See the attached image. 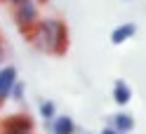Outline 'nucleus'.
I'll return each instance as SVG.
<instances>
[{
  "mask_svg": "<svg viewBox=\"0 0 146 134\" xmlns=\"http://www.w3.org/2000/svg\"><path fill=\"white\" fill-rule=\"evenodd\" d=\"M26 38L33 47L47 54H64L68 50V28L61 19H38V24L29 31Z\"/></svg>",
  "mask_w": 146,
  "mask_h": 134,
  "instance_id": "f257e3e1",
  "label": "nucleus"
},
{
  "mask_svg": "<svg viewBox=\"0 0 146 134\" xmlns=\"http://www.w3.org/2000/svg\"><path fill=\"white\" fill-rule=\"evenodd\" d=\"M38 19H40V7L35 0H19L14 5V21L24 35H29V31L38 24Z\"/></svg>",
  "mask_w": 146,
  "mask_h": 134,
  "instance_id": "f03ea898",
  "label": "nucleus"
},
{
  "mask_svg": "<svg viewBox=\"0 0 146 134\" xmlns=\"http://www.w3.org/2000/svg\"><path fill=\"white\" fill-rule=\"evenodd\" d=\"M0 132L12 134V132H33V120L29 113H14L0 122Z\"/></svg>",
  "mask_w": 146,
  "mask_h": 134,
  "instance_id": "7ed1b4c3",
  "label": "nucleus"
},
{
  "mask_svg": "<svg viewBox=\"0 0 146 134\" xmlns=\"http://www.w3.org/2000/svg\"><path fill=\"white\" fill-rule=\"evenodd\" d=\"M17 83V68L14 66H0V106L10 99V89Z\"/></svg>",
  "mask_w": 146,
  "mask_h": 134,
  "instance_id": "20e7f679",
  "label": "nucleus"
},
{
  "mask_svg": "<svg viewBox=\"0 0 146 134\" xmlns=\"http://www.w3.org/2000/svg\"><path fill=\"white\" fill-rule=\"evenodd\" d=\"M134 33H137V26L130 21V24H120V26H115V28L111 31V42L113 45H123L127 40H132L134 38Z\"/></svg>",
  "mask_w": 146,
  "mask_h": 134,
  "instance_id": "39448f33",
  "label": "nucleus"
},
{
  "mask_svg": "<svg viewBox=\"0 0 146 134\" xmlns=\"http://www.w3.org/2000/svg\"><path fill=\"white\" fill-rule=\"evenodd\" d=\"M50 122H52V134H76V122L71 115H57Z\"/></svg>",
  "mask_w": 146,
  "mask_h": 134,
  "instance_id": "423d86ee",
  "label": "nucleus"
},
{
  "mask_svg": "<svg viewBox=\"0 0 146 134\" xmlns=\"http://www.w3.org/2000/svg\"><path fill=\"white\" fill-rule=\"evenodd\" d=\"M111 127H113L118 134H130V132L134 129V118H132L130 113L120 111V113L113 115V125H111Z\"/></svg>",
  "mask_w": 146,
  "mask_h": 134,
  "instance_id": "0eeeda50",
  "label": "nucleus"
},
{
  "mask_svg": "<svg viewBox=\"0 0 146 134\" xmlns=\"http://www.w3.org/2000/svg\"><path fill=\"white\" fill-rule=\"evenodd\" d=\"M113 101L118 104V106H127L132 101V87L127 85V83H123V80H118V83L113 85Z\"/></svg>",
  "mask_w": 146,
  "mask_h": 134,
  "instance_id": "6e6552de",
  "label": "nucleus"
},
{
  "mask_svg": "<svg viewBox=\"0 0 146 134\" xmlns=\"http://www.w3.org/2000/svg\"><path fill=\"white\" fill-rule=\"evenodd\" d=\"M40 115H42V120H52L54 115H57V106H54V101H42L40 104Z\"/></svg>",
  "mask_w": 146,
  "mask_h": 134,
  "instance_id": "1a4fd4ad",
  "label": "nucleus"
},
{
  "mask_svg": "<svg viewBox=\"0 0 146 134\" xmlns=\"http://www.w3.org/2000/svg\"><path fill=\"white\" fill-rule=\"evenodd\" d=\"M24 92H26L24 83H21V80H17V83L12 85V89H10V99H14V101H21V99H24Z\"/></svg>",
  "mask_w": 146,
  "mask_h": 134,
  "instance_id": "9d476101",
  "label": "nucleus"
},
{
  "mask_svg": "<svg viewBox=\"0 0 146 134\" xmlns=\"http://www.w3.org/2000/svg\"><path fill=\"white\" fill-rule=\"evenodd\" d=\"M5 59H7V50H5L3 40H0V66H5Z\"/></svg>",
  "mask_w": 146,
  "mask_h": 134,
  "instance_id": "9b49d317",
  "label": "nucleus"
},
{
  "mask_svg": "<svg viewBox=\"0 0 146 134\" xmlns=\"http://www.w3.org/2000/svg\"><path fill=\"white\" fill-rule=\"evenodd\" d=\"M102 134H118V132H115L113 127H104V132H102Z\"/></svg>",
  "mask_w": 146,
  "mask_h": 134,
  "instance_id": "f8f14e48",
  "label": "nucleus"
},
{
  "mask_svg": "<svg viewBox=\"0 0 146 134\" xmlns=\"http://www.w3.org/2000/svg\"><path fill=\"white\" fill-rule=\"evenodd\" d=\"M12 134H33V132H12Z\"/></svg>",
  "mask_w": 146,
  "mask_h": 134,
  "instance_id": "ddd939ff",
  "label": "nucleus"
},
{
  "mask_svg": "<svg viewBox=\"0 0 146 134\" xmlns=\"http://www.w3.org/2000/svg\"><path fill=\"white\" fill-rule=\"evenodd\" d=\"M7 3H12V5H17V3H19V0H7Z\"/></svg>",
  "mask_w": 146,
  "mask_h": 134,
  "instance_id": "4468645a",
  "label": "nucleus"
}]
</instances>
